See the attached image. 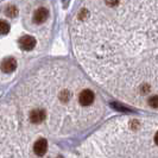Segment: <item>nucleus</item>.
Instances as JSON below:
<instances>
[{"instance_id": "nucleus-1", "label": "nucleus", "mask_w": 158, "mask_h": 158, "mask_svg": "<svg viewBox=\"0 0 158 158\" xmlns=\"http://www.w3.org/2000/svg\"><path fill=\"white\" fill-rule=\"evenodd\" d=\"M36 43H37L36 38L32 37V36H29V35L20 37L18 40V45L24 51H31L32 49L36 47Z\"/></svg>"}, {"instance_id": "nucleus-2", "label": "nucleus", "mask_w": 158, "mask_h": 158, "mask_svg": "<svg viewBox=\"0 0 158 158\" xmlns=\"http://www.w3.org/2000/svg\"><path fill=\"white\" fill-rule=\"evenodd\" d=\"M0 69L6 73V74H10V73H13V71L17 69V61L16 58L13 57H6L1 61V64H0Z\"/></svg>"}, {"instance_id": "nucleus-3", "label": "nucleus", "mask_w": 158, "mask_h": 158, "mask_svg": "<svg viewBox=\"0 0 158 158\" xmlns=\"http://www.w3.org/2000/svg\"><path fill=\"white\" fill-rule=\"evenodd\" d=\"M79 100L82 106H89L94 101V93L90 89H83L80 93Z\"/></svg>"}, {"instance_id": "nucleus-4", "label": "nucleus", "mask_w": 158, "mask_h": 158, "mask_svg": "<svg viewBox=\"0 0 158 158\" xmlns=\"http://www.w3.org/2000/svg\"><path fill=\"white\" fill-rule=\"evenodd\" d=\"M48 17H49V10L45 7H40L33 13V23L40 25V24L45 23Z\"/></svg>"}, {"instance_id": "nucleus-5", "label": "nucleus", "mask_w": 158, "mask_h": 158, "mask_svg": "<svg viewBox=\"0 0 158 158\" xmlns=\"http://www.w3.org/2000/svg\"><path fill=\"white\" fill-rule=\"evenodd\" d=\"M33 151L37 156H44L48 151V142L44 138H40L37 142L35 143V146H33Z\"/></svg>"}, {"instance_id": "nucleus-6", "label": "nucleus", "mask_w": 158, "mask_h": 158, "mask_svg": "<svg viewBox=\"0 0 158 158\" xmlns=\"http://www.w3.org/2000/svg\"><path fill=\"white\" fill-rule=\"evenodd\" d=\"M47 113L42 108H36L30 113V120H31L33 124H40L44 119H45Z\"/></svg>"}, {"instance_id": "nucleus-7", "label": "nucleus", "mask_w": 158, "mask_h": 158, "mask_svg": "<svg viewBox=\"0 0 158 158\" xmlns=\"http://www.w3.org/2000/svg\"><path fill=\"white\" fill-rule=\"evenodd\" d=\"M11 29V25L7 23V20H4V19H0V35H7Z\"/></svg>"}, {"instance_id": "nucleus-8", "label": "nucleus", "mask_w": 158, "mask_h": 158, "mask_svg": "<svg viewBox=\"0 0 158 158\" xmlns=\"http://www.w3.org/2000/svg\"><path fill=\"white\" fill-rule=\"evenodd\" d=\"M5 15H6L8 18H16L17 15H18V8H17V6H13V5L8 6V7L6 8V11H5Z\"/></svg>"}, {"instance_id": "nucleus-9", "label": "nucleus", "mask_w": 158, "mask_h": 158, "mask_svg": "<svg viewBox=\"0 0 158 158\" xmlns=\"http://www.w3.org/2000/svg\"><path fill=\"white\" fill-rule=\"evenodd\" d=\"M157 100H158L157 95H155V96H152V98H151L150 101H149V102H150V105L153 107V108H157Z\"/></svg>"}]
</instances>
